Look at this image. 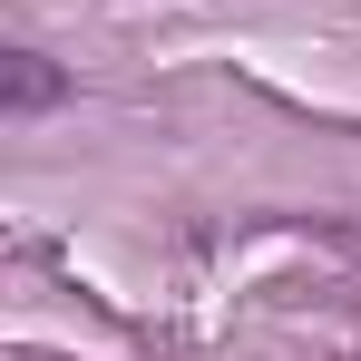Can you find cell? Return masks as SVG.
<instances>
[{"label":"cell","mask_w":361,"mask_h":361,"mask_svg":"<svg viewBox=\"0 0 361 361\" xmlns=\"http://www.w3.org/2000/svg\"><path fill=\"white\" fill-rule=\"evenodd\" d=\"M39 98H59V78H49V68L20 49V59H10V108H39Z\"/></svg>","instance_id":"obj_1"}]
</instances>
